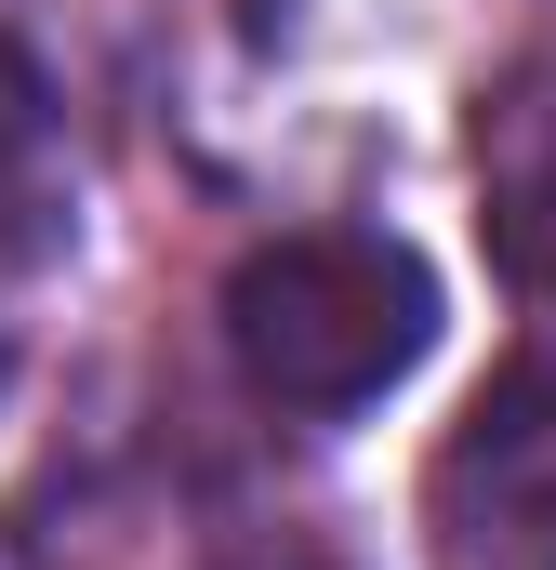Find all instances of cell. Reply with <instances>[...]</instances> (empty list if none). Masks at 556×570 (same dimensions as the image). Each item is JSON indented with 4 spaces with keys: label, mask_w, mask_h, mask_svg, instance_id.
<instances>
[{
    "label": "cell",
    "mask_w": 556,
    "mask_h": 570,
    "mask_svg": "<svg viewBox=\"0 0 556 570\" xmlns=\"http://www.w3.org/2000/svg\"><path fill=\"white\" fill-rule=\"evenodd\" d=\"M424 345H437V266L385 226H291L266 253H239V279H226L239 385L305 425L371 412Z\"/></svg>",
    "instance_id": "6da1fadb"
},
{
    "label": "cell",
    "mask_w": 556,
    "mask_h": 570,
    "mask_svg": "<svg viewBox=\"0 0 556 570\" xmlns=\"http://www.w3.org/2000/svg\"><path fill=\"white\" fill-rule=\"evenodd\" d=\"M424 544L437 570H556V358L477 385V412L424 464Z\"/></svg>",
    "instance_id": "7a4b0ae2"
},
{
    "label": "cell",
    "mask_w": 556,
    "mask_h": 570,
    "mask_svg": "<svg viewBox=\"0 0 556 570\" xmlns=\"http://www.w3.org/2000/svg\"><path fill=\"white\" fill-rule=\"evenodd\" d=\"M477 226H490L504 279L556 292V53H530L477 107Z\"/></svg>",
    "instance_id": "3957f363"
},
{
    "label": "cell",
    "mask_w": 556,
    "mask_h": 570,
    "mask_svg": "<svg viewBox=\"0 0 556 570\" xmlns=\"http://www.w3.org/2000/svg\"><path fill=\"white\" fill-rule=\"evenodd\" d=\"M80 239V159H67V107L53 80L0 40V266H53Z\"/></svg>",
    "instance_id": "277c9868"
}]
</instances>
